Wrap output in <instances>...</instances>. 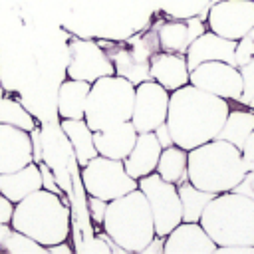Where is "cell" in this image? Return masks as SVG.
I'll return each instance as SVG.
<instances>
[{"label": "cell", "mask_w": 254, "mask_h": 254, "mask_svg": "<svg viewBox=\"0 0 254 254\" xmlns=\"http://www.w3.org/2000/svg\"><path fill=\"white\" fill-rule=\"evenodd\" d=\"M228 111V99L202 91L192 83L171 91L167 125L173 143L190 151L216 139Z\"/></svg>", "instance_id": "cell-1"}, {"label": "cell", "mask_w": 254, "mask_h": 254, "mask_svg": "<svg viewBox=\"0 0 254 254\" xmlns=\"http://www.w3.org/2000/svg\"><path fill=\"white\" fill-rule=\"evenodd\" d=\"M187 175L196 189L210 194L232 190L246 175L242 151L236 145L216 137L189 151Z\"/></svg>", "instance_id": "cell-2"}, {"label": "cell", "mask_w": 254, "mask_h": 254, "mask_svg": "<svg viewBox=\"0 0 254 254\" xmlns=\"http://www.w3.org/2000/svg\"><path fill=\"white\" fill-rule=\"evenodd\" d=\"M10 226L48 248L67 240L71 228L69 208L60 194L48 189H38L14 204Z\"/></svg>", "instance_id": "cell-3"}, {"label": "cell", "mask_w": 254, "mask_h": 254, "mask_svg": "<svg viewBox=\"0 0 254 254\" xmlns=\"http://www.w3.org/2000/svg\"><path fill=\"white\" fill-rule=\"evenodd\" d=\"M101 226L123 252H141L157 236L149 202L139 189L109 200Z\"/></svg>", "instance_id": "cell-4"}, {"label": "cell", "mask_w": 254, "mask_h": 254, "mask_svg": "<svg viewBox=\"0 0 254 254\" xmlns=\"http://www.w3.org/2000/svg\"><path fill=\"white\" fill-rule=\"evenodd\" d=\"M216 248L246 244L254 246V198L236 190L214 194L200 220Z\"/></svg>", "instance_id": "cell-5"}, {"label": "cell", "mask_w": 254, "mask_h": 254, "mask_svg": "<svg viewBox=\"0 0 254 254\" xmlns=\"http://www.w3.org/2000/svg\"><path fill=\"white\" fill-rule=\"evenodd\" d=\"M135 101V85L117 75H103L89 87L83 119L91 131H101L123 121H131Z\"/></svg>", "instance_id": "cell-6"}, {"label": "cell", "mask_w": 254, "mask_h": 254, "mask_svg": "<svg viewBox=\"0 0 254 254\" xmlns=\"http://www.w3.org/2000/svg\"><path fill=\"white\" fill-rule=\"evenodd\" d=\"M81 185L87 196H97L109 202L137 189V179L127 175L123 161L97 155L81 167Z\"/></svg>", "instance_id": "cell-7"}, {"label": "cell", "mask_w": 254, "mask_h": 254, "mask_svg": "<svg viewBox=\"0 0 254 254\" xmlns=\"http://www.w3.org/2000/svg\"><path fill=\"white\" fill-rule=\"evenodd\" d=\"M137 189L149 202L157 236H167L179 222H183V206L177 185L161 179L159 173H151L137 181Z\"/></svg>", "instance_id": "cell-8"}, {"label": "cell", "mask_w": 254, "mask_h": 254, "mask_svg": "<svg viewBox=\"0 0 254 254\" xmlns=\"http://www.w3.org/2000/svg\"><path fill=\"white\" fill-rule=\"evenodd\" d=\"M189 83L228 101H240L242 97L240 69L220 60L202 62L196 67H192L189 73Z\"/></svg>", "instance_id": "cell-9"}, {"label": "cell", "mask_w": 254, "mask_h": 254, "mask_svg": "<svg viewBox=\"0 0 254 254\" xmlns=\"http://www.w3.org/2000/svg\"><path fill=\"white\" fill-rule=\"evenodd\" d=\"M254 26L252 0H216L206 12V28L222 38L240 40Z\"/></svg>", "instance_id": "cell-10"}, {"label": "cell", "mask_w": 254, "mask_h": 254, "mask_svg": "<svg viewBox=\"0 0 254 254\" xmlns=\"http://www.w3.org/2000/svg\"><path fill=\"white\" fill-rule=\"evenodd\" d=\"M169 97H171V91H167L155 79H147L135 85L131 123L135 125L137 133L155 131L161 123L167 121Z\"/></svg>", "instance_id": "cell-11"}, {"label": "cell", "mask_w": 254, "mask_h": 254, "mask_svg": "<svg viewBox=\"0 0 254 254\" xmlns=\"http://www.w3.org/2000/svg\"><path fill=\"white\" fill-rule=\"evenodd\" d=\"M111 73H115L113 64L95 40L75 38L69 42V62L65 67L67 77L93 83L95 79Z\"/></svg>", "instance_id": "cell-12"}, {"label": "cell", "mask_w": 254, "mask_h": 254, "mask_svg": "<svg viewBox=\"0 0 254 254\" xmlns=\"http://www.w3.org/2000/svg\"><path fill=\"white\" fill-rule=\"evenodd\" d=\"M216 244L200 222H179L163 242V254H214Z\"/></svg>", "instance_id": "cell-13"}, {"label": "cell", "mask_w": 254, "mask_h": 254, "mask_svg": "<svg viewBox=\"0 0 254 254\" xmlns=\"http://www.w3.org/2000/svg\"><path fill=\"white\" fill-rule=\"evenodd\" d=\"M34 161L30 131L0 123V173H12Z\"/></svg>", "instance_id": "cell-14"}, {"label": "cell", "mask_w": 254, "mask_h": 254, "mask_svg": "<svg viewBox=\"0 0 254 254\" xmlns=\"http://www.w3.org/2000/svg\"><path fill=\"white\" fill-rule=\"evenodd\" d=\"M234 52H236V40H228V38H222L206 30L189 44L185 58H187L189 69L196 67L202 62H210V60H220V62L236 65Z\"/></svg>", "instance_id": "cell-15"}, {"label": "cell", "mask_w": 254, "mask_h": 254, "mask_svg": "<svg viewBox=\"0 0 254 254\" xmlns=\"http://www.w3.org/2000/svg\"><path fill=\"white\" fill-rule=\"evenodd\" d=\"M149 73L151 79L161 83L167 91H175L189 83V65L185 54L175 52H157L149 62Z\"/></svg>", "instance_id": "cell-16"}, {"label": "cell", "mask_w": 254, "mask_h": 254, "mask_svg": "<svg viewBox=\"0 0 254 254\" xmlns=\"http://www.w3.org/2000/svg\"><path fill=\"white\" fill-rule=\"evenodd\" d=\"M202 32H206V26L202 18H189V20H171L157 26V36L163 52H175L185 54L189 44L198 38Z\"/></svg>", "instance_id": "cell-17"}, {"label": "cell", "mask_w": 254, "mask_h": 254, "mask_svg": "<svg viewBox=\"0 0 254 254\" xmlns=\"http://www.w3.org/2000/svg\"><path fill=\"white\" fill-rule=\"evenodd\" d=\"M137 135L139 133H137L135 125L131 121H123L119 125L107 127L101 131H93V143H95L97 155L123 161L129 155V151L133 149Z\"/></svg>", "instance_id": "cell-18"}, {"label": "cell", "mask_w": 254, "mask_h": 254, "mask_svg": "<svg viewBox=\"0 0 254 254\" xmlns=\"http://www.w3.org/2000/svg\"><path fill=\"white\" fill-rule=\"evenodd\" d=\"M163 147L157 141L153 131L147 133H139L137 141L133 145V149L129 151V155L123 159V167L127 171V175H131L133 179H141L145 175L155 173L157 163H159V155H161Z\"/></svg>", "instance_id": "cell-19"}, {"label": "cell", "mask_w": 254, "mask_h": 254, "mask_svg": "<svg viewBox=\"0 0 254 254\" xmlns=\"http://www.w3.org/2000/svg\"><path fill=\"white\" fill-rule=\"evenodd\" d=\"M97 44L103 48V52L111 60L117 75L129 79L133 85H139L141 81L151 79L149 62L137 60L127 44H121V42H97Z\"/></svg>", "instance_id": "cell-20"}, {"label": "cell", "mask_w": 254, "mask_h": 254, "mask_svg": "<svg viewBox=\"0 0 254 254\" xmlns=\"http://www.w3.org/2000/svg\"><path fill=\"white\" fill-rule=\"evenodd\" d=\"M38 189H42V173L36 161L12 173H0V192L14 204Z\"/></svg>", "instance_id": "cell-21"}, {"label": "cell", "mask_w": 254, "mask_h": 254, "mask_svg": "<svg viewBox=\"0 0 254 254\" xmlns=\"http://www.w3.org/2000/svg\"><path fill=\"white\" fill-rule=\"evenodd\" d=\"M91 83L81 79H64L58 89V113L62 119H83L85 101Z\"/></svg>", "instance_id": "cell-22"}, {"label": "cell", "mask_w": 254, "mask_h": 254, "mask_svg": "<svg viewBox=\"0 0 254 254\" xmlns=\"http://www.w3.org/2000/svg\"><path fill=\"white\" fill-rule=\"evenodd\" d=\"M62 131L65 133L73 155L75 163L79 167L87 165L93 157H97V149L93 143V131L85 123V119H62Z\"/></svg>", "instance_id": "cell-23"}, {"label": "cell", "mask_w": 254, "mask_h": 254, "mask_svg": "<svg viewBox=\"0 0 254 254\" xmlns=\"http://www.w3.org/2000/svg\"><path fill=\"white\" fill-rule=\"evenodd\" d=\"M187 163H189V151L179 145H171L161 151L155 173H159L161 179H165L173 185H181V183L189 181Z\"/></svg>", "instance_id": "cell-24"}, {"label": "cell", "mask_w": 254, "mask_h": 254, "mask_svg": "<svg viewBox=\"0 0 254 254\" xmlns=\"http://www.w3.org/2000/svg\"><path fill=\"white\" fill-rule=\"evenodd\" d=\"M254 131V111L250 109H230L220 131L218 139H224L238 149H242L246 137Z\"/></svg>", "instance_id": "cell-25"}, {"label": "cell", "mask_w": 254, "mask_h": 254, "mask_svg": "<svg viewBox=\"0 0 254 254\" xmlns=\"http://www.w3.org/2000/svg\"><path fill=\"white\" fill-rule=\"evenodd\" d=\"M179 196H181V206H183V220L187 222H198L206 204L210 202V198L214 194L196 189L190 181H185L181 185H177Z\"/></svg>", "instance_id": "cell-26"}, {"label": "cell", "mask_w": 254, "mask_h": 254, "mask_svg": "<svg viewBox=\"0 0 254 254\" xmlns=\"http://www.w3.org/2000/svg\"><path fill=\"white\" fill-rule=\"evenodd\" d=\"M0 123L18 127V129H24V131L38 129V123L32 117V113L20 101L4 95L2 91H0Z\"/></svg>", "instance_id": "cell-27"}, {"label": "cell", "mask_w": 254, "mask_h": 254, "mask_svg": "<svg viewBox=\"0 0 254 254\" xmlns=\"http://www.w3.org/2000/svg\"><path fill=\"white\" fill-rule=\"evenodd\" d=\"M0 252H8V254H48V248L40 242H36L32 236L12 228L6 242L2 244Z\"/></svg>", "instance_id": "cell-28"}, {"label": "cell", "mask_w": 254, "mask_h": 254, "mask_svg": "<svg viewBox=\"0 0 254 254\" xmlns=\"http://www.w3.org/2000/svg\"><path fill=\"white\" fill-rule=\"evenodd\" d=\"M129 50L133 52V56L137 60H143V62H151V58L161 52V44H159V36H157V28L155 30H149L137 38H133L131 42H127Z\"/></svg>", "instance_id": "cell-29"}, {"label": "cell", "mask_w": 254, "mask_h": 254, "mask_svg": "<svg viewBox=\"0 0 254 254\" xmlns=\"http://www.w3.org/2000/svg\"><path fill=\"white\" fill-rule=\"evenodd\" d=\"M238 69H240V75H242V97H240V101L244 105H248L250 99L254 97V58L248 64L240 65Z\"/></svg>", "instance_id": "cell-30"}, {"label": "cell", "mask_w": 254, "mask_h": 254, "mask_svg": "<svg viewBox=\"0 0 254 254\" xmlns=\"http://www.w3.org/2000/svg\"><path fill=\"white\" fill-rule=\"evenodd\" d=\"M113 242H107V234L101 238H87L81 246H77V252L83 254H109L113 250Z\"/></svg>", "instance_id": "cell-31"}, {"label": "cell", "mask_w": 254, "mask_h": 254, "mask_svg": "<svg viewBox=\"0 0 254 254\" xmlns=\"http://www.w3.org/2000/svg\"><path fill=\"white\" fill-rule=\"evenodd\" d=\"M254 58V40L246 34L244 38H240L236 42V52H234V60H236V67L248 64Z\"/></svg>", "instance_id": "cell-32"}, {"label": "cell", "mask_w": 254, "mask_h": 254, "mask_svg": "<svg viewBox=\"0 0 254 254\" xmlns=\"http://www.w3.org/2000/svg\"><path fill=\"white\" fill-rule=\"evenodd\" d=\"M87 208H89V214L95 222H103V216H105V208H107V200L103 198H97V196H89L87 198Z\"/></svg>", "instance_id": "cell-33"}, {"label": "cell", "mask_w": 254, "mask_h": 254, "mask_svg": "<svg viewBox=\"0 0 254 254\" xmlns=\"http://www.w3.org/2000/svg\"><path fill=\"white\" fill-rule=\"evenodd\" d=\"M240 151H242V161L246 165V171H254V131L246 137Z\"/></svg>", "instance_id": "cell-34"}, {"label": "cell", "mask_w": 254, "mask_h": 254, "mask_svg": "<svg viewBox=\"0 0 254 254\" xmlns=\"http://www.w3.org/2000/svg\"><path fill=\"white\" fill-rule=\"evenodd\" d=\"M240 194H246L250 198H254V171H246V175L242 177V181L232 189Z\"/></svg>", "instance_id": "cell-35"}, {"label": "cell", "mask_w": 254, "mask_h": 254, "mask_svg": "<svg viewBox=\"0 0 254 254\" xmlns=\"http://www.w3.org/2000/svg\"><path fill=\"white\" fill-rule=\"evenodd\" d=\"M38 165H40V173H42V189H48V190H52V192L60 194V187H58V183L54 181L52 171H50L44 163H38Z\"/></svg>", "instance_id": "cell-36"}, {"label": "cell", "mask_w": 254, "mask_h": 254, "mask_svg": "<svg viewBox=\"0 0 254 254\" xmlns=\"http://www.w3.org/2000/svg\"><path fill=\"white\" fill-rule=\"evenodd\" d=\"M153 133H155V137H157V141L161 143V147H163V149H165V147L175 145V143H173V137H171V131H169L167 121H165V123H161V125H159V127H157Z\"/></svg>", "instance_id": "cell-37"}, {"label": "cell", "mask_w": 254, "mask_h": 254, "mask_svg": "<svg viewBox=\"0 0 254 254\" xmlns=\"http://www.w3.org/2000/svg\"><path fill=\"white\" fill-rule=\"evenodd\" d=\"M12 210H14V202L8 200V198L0 192V222H10Z\"/></svg>", "instance_id": "cell-38"}, {"label": "cell", "mask_w": 254, "mask_h": 254, "mask_svg": "<svg viewBox=\"0 0 254 254\" xmlns=\"http://www.w3.org/2000/svg\"><path fill=\"white\" fill-rule=\"evenodd\" d=\"M216 252H220V254H254V246H246V244L220 246V248H216Z\"/></svg>", "instance_id": "cell-39"}, {"label": "cell", "mask_w": 254, "mask_h": 254, "mask_svg": "<svg viewBox=\"0 0 254 254\" xmlns=\"http://www.w3.org/2000/svg\"><path fill=\"white\" fill-rule=\"evenodd\" d=\"M48 252H52V254H71L73 248L67 244V240H62V242H58V244L48 246Z\"/></svg>", "instance_id": "cell-40"}, {"label": "cell", "mask_w": 254, "mask_h": 254, "mask_svg": "<svg viewBox=\"0 0 254 254\" xmlns=\"http://www.w3.org/2000/svg\"><path fill=\"white\" fill-rule=\"evenodd\" d=\"M10 230H12L10 222H0V250H2V244L6 242V238H8Z\"/></svg>", "instance_id": "cell-41"}, {"label": "cell", "mask_w": 254, "mask_h": 254, "mask_svg": "<svg viewBox=\"0 0 254 254\" xmlns=\"http://www.w3.org/2000/svg\"><path fill=\"white\" fill-rule=\"evenodd\" d=\"M248 36H250V38H252V40H254V26H252V30H250V32H248Z\"/></svg>", "instance_id": "cell-42"}, {"label": "cell", "mask_w": 254, "mask_h": 254, "mask_svg": "<svg viewBox=\"0 0 254 254\" xmlns=\"http://www.w3.org/2000/svg\"><path fill=\"white\" fill-rule=\"evenodd\" d=\"M0 91H2V87H0Z\"/></svg>", "instance_id": "cell-43"}, {"label": "cell", "mask_w": 254, "mask_h": 254, "mask_svg": "<svg viewBox=\"0 0 254 254\" xmlns=\"http://www.w3.org/2000/svg\"><path fill=\"white\" fill-rule=\"evenodd\" d=\"M252 2H254V0H252Z\"/></svg>", "instance_id": "cell-44"}]
</instances>
